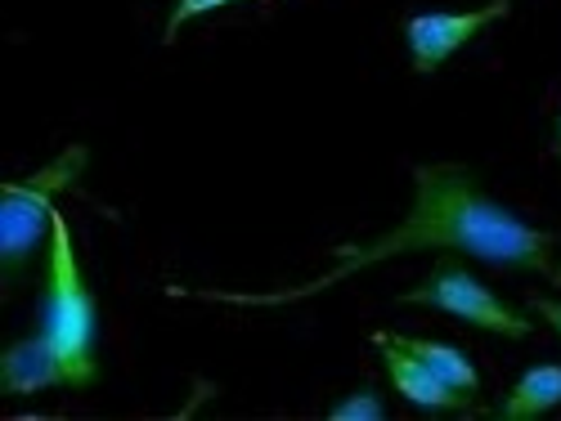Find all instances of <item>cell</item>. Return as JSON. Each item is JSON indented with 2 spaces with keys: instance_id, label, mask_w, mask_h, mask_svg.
I'll return each mask as SVG.
<instances>
[{
  "instance_id": "cell-1",
  "label": "cell",
  "mask_w": 561,
  "mask_h": 421,
  "mask_svg": "<svg viewBox=\"0 0 561 421\" xmlns=\"http://www.w3.org/2000/svg\"><path fill=\"white\" fill-rule=\"evenodd\" d=\"M413 211L404 215L400 229H391L387 238L368 243V247H337V269L314 278L306 288H288V292H184L171 288V296H198V301H225V305H288V301H306L337 288L342 278L382 265L391 256L404 252H467L485 265L499 269H530V273H548L552 278V252H557V233L530 229L517 211H507L503 202H494L477 175L454 162H436V166H417L413 171Z\"/></svg>"
},
{
  "instance_id": "cell-2",
  "label": "cell",
  "mask_w": 561,
  "mask_h": 421,
  "mask_svg": "<svg viewBox=\"0 0 561 421\" xmlns=\"http://www.w3.org/2000/svg\"><path fill=\"white\" fill-rule=\"evenodd\" d=\"M41 337L59 354L68 386L81 390L95 382V296H90L68 220L55 211L50 220V265H45V301H41Z\"/></svg>"
},
{
  "instance_id": "cell-3",
  "label": "cell",
  "mask_w": 561,
  "mask_h": 421,
  "mask_svg": "<svg viewBox=\"0 0 561 421\" xmlns=\"http://www.w3.org/2000/svg\"><path fill=\"white\" fill-rule=\"evenodd\" d=\"M400 305H427V309H440L449 318H462L472 327H485V332H499V337H530L535 323L526 314H517L507 301H499L477 273H467L458 260H440L423 288H413L400 296Z\"/></svg>"
},
{
  "instance_id": "cell-4",
  "label": "cell",
  "mask_w": 561,
  "mask_h": 421,
  "mask_svg": "<svg viewBox=\"0 0 561 421\" xmlns=\"http://www.w3.org/2000/svg\"><path fill=\"white\" fill-rule=\"evenodd\" d=\"M81 162H85V153L72 149L50 171L32 175V184H5V207H0V256H5L10 273L41 247V233L50 229V220H55L50 198L81 171Z\"/></svg>"
},
{
  "instance_id": "cell-5",
  "label": "cell",
  "mask_w": 561,
  "mask_h": 421,
  "mask_svg": "<svg viewBox=\"0 0 561 421\" xmlns=\"http://www.w3.org/2000/svg\"><path fill=\"white\" fill-rule=\"evenodd\" d=\"M512 0H490V5L472 10V14H417L404 23L409 36V55H413V72L432 77L454 50H462L472 36H481L490 23L507 19Z\"/></svg>"
},
{
  "instance_id": "cell-6",
  "label": "cell",
  "mask_w": 561,
  "mask_h": 421,
  "mask_svg": "<svg viewBox=\"0 0 561 421\" xmlns=\"http://www.w3.org/2000/svg\"><path fill=\"white\" fill-rule=\"evenodd\" d=\"M373 346H378V354H382V363H387L391 386H396L409 404L427 408V412H467V408H472V395L445 386L436 372H432L423 359H417V354H409L391 332H378V337H373Z\"/></svg>"
},
{
  "instance_id": "cell-7",
  "label": "cell",
  "mask_w": 561,
  "mask_h": 421,
  "mask_svg": "<svg viewBox=\"0 0 561 421\" xmlns=\"http://www.w3.org/2000/svg\"><path fill=\"white\" fill-rule=\"evenodd\" d=\"M0 367H5V390L10 395H36L45 386H68V372H64L59 354L50 350V341H45L41 332L10 346L5 359H0Z\"/></svg>"
},
{
  "instance_id": "cell-8",
  "label": "cell",
  "mask_w": 561,
  "mask_h": 421,
  "mask_svg": "<svg viewBox=\"0 0 561 421\" xmlns=\"http://www.w3.org/2000/svg\"><path fill=\"white\" fill-rule=\"evenodd\" d=\"M557 404H561V363H543V367H530L526 377L507 390V399L499 404V417L503 421H530Z\"/></svg>"
},
{
  "instance_id": "cell-9",
  "label": "cell",
  "mask_w": 561,
  "mask_h": 421,
  "mask_svg": "<svg viewBox=\"0 0 561 421\" xmlns=\"http://www.w3.org/2000/svg\"><path fill=\"white\" fill-rule=\"evenodd\" d=\"M396 341H400L409 354L423 359L445 386H454V390H462V395H472V399H477V390H481V372L472 367V359H467L458 346L423 341V337H396Z\"/></svg>"
},
{
  "instance_id": "cell-10",
  "label": "cell",
  "mask_w": 561,
  "mask_h": 421,
  "mask_svg": "<svg viewBox=\"0 0 561 421\" xmlns=\"http://www.w3.org/2000/svg\"><path fill=\"white\" fill-rule=\"evenodd\" d=\"M329 417H333V421H382V417H387V408H382V399L373 395V390H355V395H351V399H342Z\"/></svg>"
},
{
  "instance_id": "cell-11",
  "label": "cell",
  "mask_w": 561,
  "mask_h": 421,
  "mask_svg": "<svg viewBox=\"0 0 561 421\" xmlns=\"http://www.w3.org/2000/svg\"><path fill=\"white\" fill-rule=\"evenodd\" d=\"M220 5H233V0H180V5L171 10V19H167V36H162V40H175L180 27L190 23V19H198V14H207V10H220Z\"/></svg>"
},
{
  "instance_id": "cell-12",
  "label": "cell",
  "mask_w": 561,
  "mask_h": 421,
  "mask_svg": "<svg viewBox=\"0 0 561 421\" xmlns=\"http://www.w3.org/2000/svg\"><path fill=\"white\" fill-rule=\"evenodd\" d=\"M530 309H535L539 318H548V323L557 327V337H561V301H548V296H530Z\"/></svg>"
},
{
  "instance_id": "cell-13",
  "label": "cell",
  "mask_w": 561,
  "mask_h": 421,
  "mask_svg": "<svg viewBox=\"0 0 561 421\" xmlns=\"http://www.w3.org/2000/svg\"><path fill=\"white\" fill-rule=\"evenodd\" d=\"M552 153L561 157V121H557V135H552Z\"/></svg>"
},
{
  "instance_id": "cell-14",
  "label": "cell",
  "mask_w": 561,
  "mask_h": 421,
  "mask_svg": "<svg viewBox=\"0 0 561 421\" xmlns=\"http://www.w3.org/2000/svg\"><path fill=\"white\" fill-rule=\"evenodd\" d=\"M552 283H557V288H561V265H557V269H552Z\"/></svg>"
}]
</instances>
